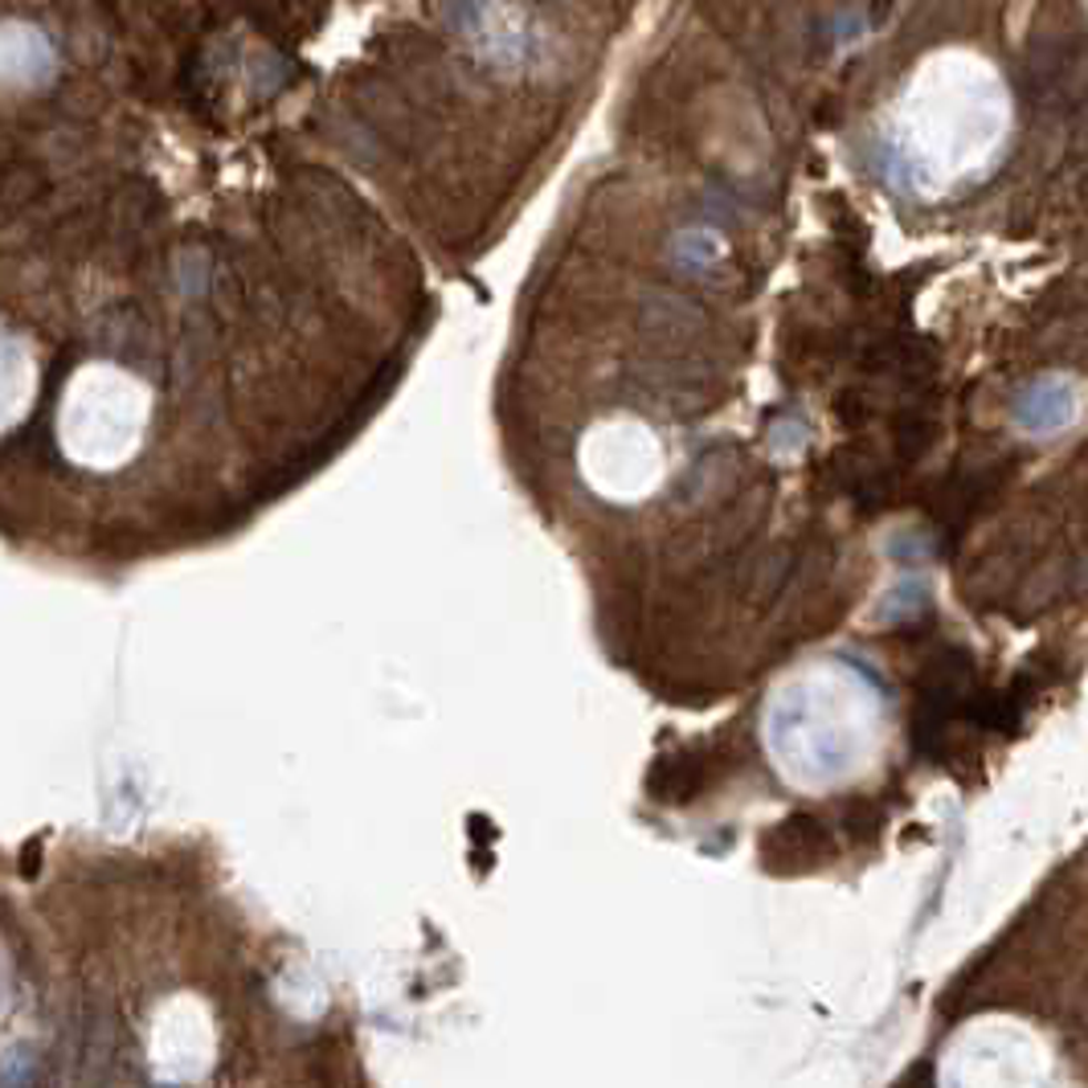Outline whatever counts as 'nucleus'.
<instances>
[{
    "label": "nucleus",
    "mask_w": 1088,
    "mask_h": 1088,
    "mask_svg": "<svg viewBox=\"0 0 1088 1088\" xmlns=\"http://www.w3.org/2000/svg\"><path fill=\"white\" fill-rule=\"evenodd\" d=\"M970 696H974V667H970V655L966 651H945V655L929 667L921 687H916V716H913L916 749L937 757L941 745L950 740L954 721L966 716Z\"/></svg>",
    "instance_id": "f257e3e1"
},
{
    "label": "nucleus",
    "mask_w": 1088,
    "mask_h": 1088,
    "mask_svg": "<svg viewBox=\"0 0 1088 1088\" xmlns=\"http://www.w3.org/2000/svg\"><path fill=\"white\" fill-rule=\"evenodd\" d=\"M58 74L54 41L33 25H4L0 29V79L41 86Z\"/></svg>",
    "instance_id": "f03ea898"
},
{
    "label": "nucleus",
    "mask_w": 1088,
    "mask_h": 1088,
    "mask_svg": "<svg viewBox=\"0 0 1088 1088\" xmlns=\"http://www.w3.org/2000/svg\"><path fill=\"white\" fill-rule=\"evenodd\" d=\"M700 781V769L692 761H663L659 774L651 778V790L663 794V798H675V802H684L687 794L696 790Z\"/></svg>",
    "instance_id": "7ed1b4c3"
}]
</instances>
